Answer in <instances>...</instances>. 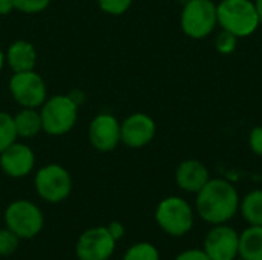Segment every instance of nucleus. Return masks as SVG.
<instances>
[{"mask_svg":"<svg viewBox=\"0 0 262 260\" xmlns=\"http://www.w3.org/2000/svg\"><path fill=\"white\" fill-rule=\"evenodd\" d=\"M14 124L17 136L23 139H31L43 130L40 110L31 107H21L14 115Z\"/></svg>","mask_w":262,"mask_h":260,"instance_id":"dca6fc26","label":"nucleus"},{"mask_svg":"<svg viewBox=\"0 0 262 260\" xmlns=\"http://www.w3.org/2000/svg\"><path fill=\"white\" fill-rule=\"evenodd\" d=\"M218 21L212 0H189L181 12V28L192 38L207 37Z\"/></svg>","mask_w":262,"mask_h":260,"instance_id":"6e6552de","label":"nucleus"},{"mask_svg":"<svg viewBox=\"0 0 262 260\" xmlns=\"http://www.w3.org/2000/svg\"><path fill=\"white\" fill-rule=\"evenodd\" d=\"M107 231L111 233V236L118 242L121 238H124V234H126V228H124V225L121 224V222H118V221H112L107 227Z\"/></svg>","mask_w":262,"mask_h":260,"instance_id":"bb28decb","label":"nucleus"},{"mask_svg":"<svg viewBox=\"0 0 262 260\" xmlns=\"http://www.w3.org/2000/svg\"><path fill=\"white\" fill-rule=\"evenodd\" d=\"M14 11L12 0H0V15H8Z\"/></svg>","mask_w":262,"mask_h":260,"instance_id":"cd10ccee","label":"nucleus"},{"mask_svg":"<svg viewBox=\"0 0 262 260\" xmlns=\"http://www.w3.org/2000/svg\"><path fill=\"white\" fill-rule=\"evenodd\" d=\"M117 247V241L106 227H92L83 231L75 244L78 260H109Z\"/></svg>","mask_w":262,"mask_h":260,"instance_id":"9d476101","label":"nucleus"},{"mask_svg":"<svg viewBox=\"0 0 262 260\" xmlns=\"http://www.w3.org/2000/svg\"><path fill=\"white\" fill-rule=\"evenodd\" d=\"M123 260H161V256L154 244L138 242L126 250Z\"/></svg>","mask_w":262,"mask_h":260,"instance_id":"6ab92c4d","label":"nucleus"},{"mask_svg":"<svg viewBox=\"0 0 262 260\" xmlns=\"http://www.w3.org/2000/svg\"><path fill=\"white\" fill-rule=\"evenodd\" d=\"M203 250L212 260H235L239 256V233L229 224L212 225L204 236Z\"/></svg>","mask_w":262,"mask_h":260,"instance_id":"1a4fd4ad","label":"nucleus"},{"mask_svg":"<svg viewBox=\"0 0 262 260\" xmlns=\"http://www.w3.org/2000/svg\"><path fill=\"white\" fill-rule=\"evenodd\" d=\"M34 187L43 201L49 204H58L69 198L72 192V178L63 166L48 164L37 170Z\"/></svg>","mask_w":262,"mask_h":260,"instance_id":"423d86ee","label":"nucleus"},{"mask_svg":"<svg viewBox=\"0 0 262 260\" xmlns=\"http://www.w3.org/2000/svg\"><path fill=\"white\" fill-rule=\"evenodd\" d=\"M5 61L14 74L34 70L37 64V51L32 43L26 40H15L6 49Z\"/></svg>","mask_w":262,"mask_h":260,"instance_id":"2eb2a0df","label":"nucleus"},{"mask_svg":"<svg viewBox=\"0 0 262 260\" xmlns=\"http://www.w3.org/2000/svg\"><path fill=\"white\" fill-rule=\"evenodd\" d=\"M51 0H12L14 9L25 14H38L49 6Z\"/></svg>","mask_w":262,"mask_h":260,"instance_id":"4be33fe9","label":"nucleus"},{"mask_svg":"<svg viewBox=\"0 0 262 260\" xmlns=\"http://www.w3.org/2000/svg\"><path fill=\"white\" fill-rule=\"evenodd\" d=\"M5 225L20 239H32L43 230L45 218L34 202L17 199L5 210Z\"/></svg>","mask_w":262,"mask_h":260,"instance_id":"39448f33","label":"nucleus"},{"mask_svg":"<svg viewBox=\"0 0 262 260\" xmlns=\"http://www.w3.org/2000/svg\"><path fill=\"white\" fill-rule=\"evenodd\" d=\"M250 149L262 156V127H255L250 133Z\"/></svg>","mask_w":262,"mask_h":260,"instance_id":"a878e982","label":"nucleus"},{"mask_svg":"<svg viewBox=\"0 0 262 260\" xmlns=\"http://www.w3.org/2000/svg\"><path fill=\"white\" fill-rule=\"evenodd\" d=\"M155 221L167 236L183 238L190 233L195 225V210L186 199L169 196L157 205Z\"/></svg>","mask_w":262,"mask_h":260,"instance_id":"7ed1b4c3","label":"nucleus"},{"mask_svg":"<svg viewBox=\"0 0 262 260\" xmlns=\"http://www.w3.org/2000/svg\"><path fill=\"white\" fill-rule=\"evenodd\" d=\"M235 260H244V259H241V257H236V259Z\"/></svg>","mask_w":262,"mask_h":260,"instance_id":"7c9ffc66","label":"nucleus"},{"mask_svg":"<svg viewBox=\"0 0 262 260\" xmlns=\"http://www.w3.org/2000/svg\"><path fill=\"white\" fill-rule=\"evenodd\" d=\"M239 213L249 225L262 227V190H253L241 199Z\"/></svg>","mask_w":262,"mask_h":260,"instance_id":"a211bd4d","label":"nucleus"},{"mask_svg":"<svg viewBox=\"0 0 262 260\" xmlns=\"http://www.w3.org/2000/svg\"><path fill=\"white\" fill-rule=\"evenodd\" d=\"M210 179L206 166L196 159L184 161L178 166L175 173V181L178 187L187 193H198Z\"/></svg>","mask_w":262,"mask_h":260,"instance_id":"4468645a","label":"nucleus"},{"mask_svg":"<svg viewBox=\"0 0 262 260\" xmlns=\"http://www.w3.org/2000/svg\"><path fill=\"white\" fill-rule=\"evenodd\" d=\"M132 5V0H98V6L109 15H121Z\"/></svg>","mask_w":262,"mask_h":260,"instance_id":"5701e85b","label":"nucleus"},{"mask_svg":"<svg viewBox=\"0 0 262 260\" xmlns=\"http://www.w3.org/2000/svg\"><path fill=\"white\" fill-rule=\"evenodd\" d=\"M238 37L229 31H223L221 34H218V38H216V49L221 52V54H232L236 48V40Z\"/></svg>","mask_w":262,"mask_h":260,"instance_id":"b1692460","label":"nucleus"},{"mask_svg":"<svg viewBox=\"0 0 262 260\" xmlns=\"http://www.w3.org/2000/svg\"><path fill=\"white\" fill-rule=\"evenodd\" d=\"M43 132L51 136L69 133L78 120V103L72 95H52L40 106Z\"/></svg>","mask_w":262,"mask_h":260,"instance_id":"f03ea898","label":"nucleus"},{"mask_svg":"<svg viewBox=\"0 0 262 260\" xmlns=\"http://www.w3.org/2000/svg\"><path fill=\"white\" fill-rule=\"evenodd\" d=\"M89 143L101 153L115 150L121 143V123L112 113H98L89 124Z\"/></svg>","mask_w":262,"mask_h":260,"instance_id":"9b49d317","label":"nucleus"},{"mask_svg":"<svg viewBox=\"0 0 262 260\" xmlns=\"http://www.w3.org/2000/svg\"><path fill=\"white\" fill-rule=\"evenodd\" d=\"M255 6H256L258 15H259V21H262V0H256L255 2Z\"/></svg>","mask_w":262,"mask_h":260,"instance_id":"c85d7f7f","label":"nucleus"},{"mask_svg":"<svg viewBox=\"0 0 262 260\" xmlns=\"http://www.w3.org/2000/svg\"><path fill=\"white\" fill-rule=\"evenodd\" d=\"M244 260H262V227L249 225L239 233V256Z\"/></svg>","mask_w":262,"mask_h":260,"instance_id":"f3484780","label":"nucleus"},{"mask_svg":"<svg viewBox=\"0 0 262 260\" xmlns=\"http://www.w3.org/2000/svg\"><path fill=\"white\" fill-rule=\"evenodd\" d=\"M239 195L233 184L226 179H209L196 193L195 210L201 221L210 225L227 224L239 211Z\"/></svg>","mask_w":262,"mask_h":260,"instance_id":"f257e3e1","label":"nucleus"},{"mask_svg":"<svg viewBox=\"0 0 262 260\" xmlns=\"http://www.w3.org/2000/svg\"><path fill=\"white\" fill-rule=\"evenodd\" d=\"M20 238L8 228L0 230V257H8L14 254L18 248Z\"/></svg>","mask_w":262,"mask_h":260,"instance_id":"412c9836","label":"nucleus"},{"mask_svg":"<svg viewBox=\"0 0 262 260\" xmlns=\"http://www.w3.org/2000/svg\"><path fill=\"white\" fill-rule=\"evenodd\" d=\"M173 260H212L203 248H189L181 251Z\"/></svg>","mask_w":262,"mask_h":260,"instance_id":"393cba45","label":"nucleus"},{"mask_svg":"<svg viewBox=\"0 0 262 260\" xmlns=\"http://www.w3.org/2000/svg\"><path fill=\"white\" fill-rule=\"evenodd\" d=\"M35 167V155L28 144L14 143L0 153V169L2 172L12 178L20 179L28 176Z\"/></svg>","mask_w":262,"mask_h":260,"instance_id":"f8f14e48","label":"nucleus"},{"mask_svg":"<svg viewBox=\"0 0 262 260\" xmlns=\"http://www.w3.org/2000/svg\"><path fill=\"white\" fill-rule=\"evenodd\" d=\"M5 64H6V61H5V52L0 49V72H2V69L5 67Z\"/></svg>","mask_w":262,"mask_h":260,"instance_id":"c756f323","label":"nucleus"},{"mask_svg":"<svg viewBox=\"0 0 262 260\" xmlns=\"http://www.w3.org/2000/svg\"><path fill=\"white\" fill-rule=\"evenodd\" d=\"M155 132V121L149 115L137 112L121 123V143L130 149H141L154 139Z\"/></svg>","mask_w":262,"mask_h":260,"instance_id":"ddd939ff","label":"nucleus"},{"mask_svg":"<svg viewBox=\"0 0 262 260\" xmlns=\"http://www.w3.org/2000/svg\"><path fill=\"white\" fill-rule=\"evenodd\" d=\"M17 132L14 116L8 112L0 110V153L17 141Z\"/></svg>","mask_w":262,"mask_h":260,"instance_id":"aec40b11","label":"nucleus"},{"mask_svg":"<svg viewBox=\"0 0 262 260\" xmlns=\"http://www.w3.org/2000/svg\"><path fill=\"white\" fill-rule=\"evenodd\" d=\"M216 17L223 29L236 37L250 35L259 25L256 6L250 0H223L216 6Z\"/></svg>","mask_w":262,"mask_h":260,"instance_id":"20e7f679","label":"nucleus"},{"mask_svg":"<svg viewBox=\"0 0 262 260\" xmlns=\"http://www.w3.org/2000/svg\"><path fill=\"white\" fill-rule=\"evenodd\" d=\"M9 93L20 107L38 109L48 98L45 80L35 72H15L9 80Z\"/></svg>","mask_w":262,"mask_h":260,"instance_id":"0eeeda50","label":"nucleus"}]
</instances>
